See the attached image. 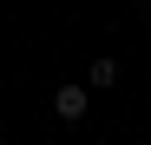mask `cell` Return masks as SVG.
<instances>
[{
    "mask_svg": "<svg viewBox=\"0 0 151 145\" xmlns=\"http://www.w3.org/2000/svg\"><path fill=\"white\" fill-rule=\"evenodd\" d=\"M86 86H118V59H112V53H99V59L86 66Z\"/></svg>",
    "mask_w": 151,
    "mask_h": 145,
    "instance_id": "2",
    "label": "cell"
},
{
    "mask_svg": "<svg viewBox=\"0 0 151 145\" xmlns=\"http://www.w3.org/2000/svg\"><path fill=\"white\" fill-rule=\"evenodd\" d=\"M138 7H151V0H138Z\"/></svg>",
    "mask_w": 151,
    "mask_h": 145,
    "instance_id": "3",
    "label": "cell"
},
{
    "mask_svg": "<svg viewBox=\"0 0 151 145\" xmlns=\"http://www.w3.org/2000/svg\"><path fill=\"white\" fill-rule=\"evenodd\" d=\"M0 145H7V138H0Z\"/></svg>",
    "mask_w": 151,
    "mask_h": 145,
    "instance_id": "4",
    "label": "cell"
},
{
    "mask_svg": "<svg viewBox=\"0 0 151 145\" xmlns=\"http://www.w3.org/2000/svg\"><path fill=\"white\" fill-rule=\"evenodd\" d=\"M92 106V86H53V119H66V125H79Z\"/></svg>",
    "mask_w": 151,
    "mask_h": 145,
    "instance_id": "1",
    "label": "cell"
}]
</instances>
